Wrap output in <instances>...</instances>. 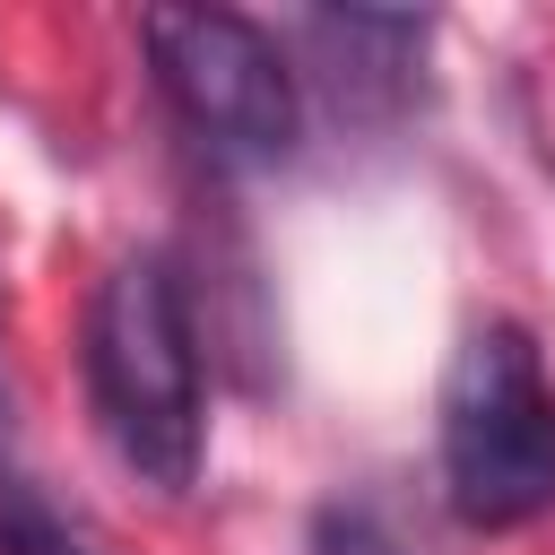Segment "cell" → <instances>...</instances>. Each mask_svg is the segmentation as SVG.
Instances as JSON below:
<instances>
[{"label": "cell", "mask_w": 555, "mask_h": 555, "mask_svg": "<svg viewBox=\"0 0 555 555\" xmlns=\"http://www.w3.org/2000/svg\"><path fill=\"white\" fill-rule=\"evenodd\" d=\"M0 555H95V546L69 538L26 477H0Z\"/></svg>", "instance_id": "5b68a950"}, {"label": "cell", "mask_w": 555, "mask_h": 555, "mask_svg": "<svg viewBox=\"0 0 555 555\" xmlns=\"http://www.w3.org/2000/svg\"><path fill=\"white\" fill-rule=\"evenodd\" d=\"M295 35L312 43V78L338 95V113H356V121H390V113L416 95L425 17H382V9H312Z\"/></svg>", "instance_id": "277c9868"}, {"label": "cell", "mask_w": 555, "mask_h": 555, "mask_svg": "<svg viewBox=\"0 0 555 555\" xmlns=\"http://www.w3.org/2000/svg\"><path fill=\"white\" fill-rule=\"evenodd\" d=\"M87 390L130 477L156 494H191L208 451V382L199 321L173 251H121L87 304Z\"/></svg>", "instance_id": "6da1fadb"}, {"label": "cell", "mask_w": 555, "mask_h": 555, "mask_svg": "<svg viewBox=\"0 0 555 555\" xmlns=\"http://www.w3.org/2000/svg\"><path fill=\"white\" fill-rule=\"evenodd\" d=\"M147 69L173 104V121L225 156V165H278L304 130V87L295 61L269 26L234 17V9H147L139 17Z\"/></svg>", "instance_id": "3957f363"}, {"label": "cell", "mask_w": 555, "mask_h": 555, "mask_svg": "<svg viewBox=\"0 0 555 555\" xmlns=\"http://www.w3.org/2000/svg\"><path fill=\"white\" fill-rule=\"evenodd\" d=\"M434 451L468 529H529L555 512V382L520 321H477L451 347Z\"/></svg>", "instance_id": "7a4b0ae2"}, {"label": "cell", "mask_w": 555, "mask_h": 555, "mask_svg": "<svg viewBox=\"0 0 555 555\" xmlns=\"http://www.w3.org/2000/svg\"><path fill=\"white\" fill-rule=\"evenodd\" d=\"M312 555H416L373 503H330L321 520H312Z\"/></svg>", "instance_id": "8992f818"}]
</instances>
